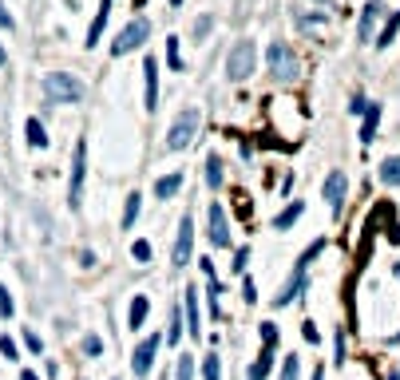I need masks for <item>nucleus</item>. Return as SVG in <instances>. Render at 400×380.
I'll return each instance as SVG.
<instances>
[{"mask_svg":"<svg viewBox=\"0 0 400 380\" xmlns=\"http://www.w3.org/2000/svg\"><path fill=\"white\" fill-rule=\"evenodd\" d=\"M108 13H111V0H103L99 4V13H96V20H91V32H87V48L96 44L99 36H103V24H108Z\"/></svg>","mask_w":400,"mask_h":380,"instance_id":"obj_18","label":"nucleus"},{"mask_svg":"<svg viewBox=\"0 0 400 380\" xmlns=\"http://www.w3.org/2000/svg\"><path fill=\"white\" fill-rule=\"evenodd\" d=\"M139 202H143V195H127V206H123V230H131L135 218H139Z\"/></svg>","mask_w":400,"mask_h":380,"instance_id":"obj_24","label":"nucleus"},{"mask_svg":"<svg viewBox=\"0 0 400 380\" xmlns=\"http://www.w3.org/2000/svg\"><path fill=\"white\" fill-rule=\"evenodd\" d=\"M202 377H207V380H222V360H218V356H207V365H202Z\"/></svg>","mask_w":400,"mask_h":380,"instance_id":"obj_27","label":"nucleus"},{"mask_svg":"<svg viewBox=\"0 0 400 380\" xmlns=\"http://www.w3.org/2000/svg\"><path fill=\"white\" fill-rule=\"evenodd\" d=\"M182 305H186V325H191V333L198 337V333H202V321H198V297H194V289H186V301H182Z\"/></svg>","mask_w":400,"mask_h":380,"instance_id":"obj_19","label":"nucleus"},{"mask_svg":"<svg viewBox=\"0 0 400 380\" xmlns=\"http://www.w3.org/2000/svg\"><path fill=\"white\" fill-rule=\"evenodd\" d=\"M4 63H8V52H4V44H0V68H4Z\"/></svg>","mask_w":400,"mask_h":380,"instance_id":"obj_42","label":"nucleus"},{"mask_svg":"<svg viewBox=\"0 0 400 380\" xmlns=\"http://www.w3.org/2000/svg\"><path fill=\"white\" fill-rule=\"evenodd\" d=\"M0 28H13V16H8V8H4V0H0Z\"/></svg>","mask_w":400,"mask_h":380,"instance_id":"obj_41","label":"nucleus"},{"mask_svg":"<svg viewBox=\"0 0 400 380\" xmlns=\"http://www.w3.org/2000/svg\"><path fill=\"white\" fill-rule=\"evenodd\" d=\"M266 63H269V75H274V79H281V84H293V79L302 75L297 52H293L290 44H281V40H274V44L266 48Z\"/></svg>","mask_w":400,"mask_h":380,"instance_id":"obj_1","label":"nucleus"},{"mask_svg":"<svg viewBox=\"0 0 400 380\" xmlns=\"http://www.w3.org/2000/svg\"><path fill=\"white\" fill-rule=\"evenodd\" d=\"M143 4H147V0H135V8H143Z\"/></svg>","mask_w":400,"mask_h":380,"instance_id":"obj_45","label":"nucleus"},{"mask_svg":"<svg viewBox=\"0 0 400 380\" xmlns=\"http://www.w3.org/2000/svg\"><path fill=\"white\" fill-rule=\"evenodd\" d=\"M269 365H274V344H266V349H262V356H258V360H254V368L246 372V380H266Z\"/></svg>","mask_w":400,"mask_h":380,"instance_id":"obj_15","label":"nucleus"},{"mask_svg":"<svg viewBox=\"0 0 400 380\" xmlns=\"http://www.w3.org/2000/svg\"><path fill=\"white\" fill-rule=\"evenodd\" d=\"M179 186H182V174H163V178L155 183V198H170Z\"/></svg>","mask_w":400,"mask_h":380,"instance_id":"obj_21","label":"nucleus"},{"mask_svg":"<svg viewBox=\"0 0 400 380\" xmlns=\"http://www.w3.org/2000/svg\"><path fill=\"white\" fill-rule=\"evenodd\" d=\"M246 261H250V250H246V245H242V250H238V254H234V270L242 273V270H246Z\"/></svg>","mask_w":400,"mask_h":380,"instance_id":"obj_33","label":"nucleus"},{"mask_svg":"<svg viewBox=\"0 0 400 380\" xmlns=\"http://www.w3.org/2000/svg\"><path fill=\"white\" fill-rule=\"evenodd\" d=\"M210 242L218 245V250H226V245L234 242V238H230V222H226V210H222L218 202L210 206Z\"/></svg>","mask_w":400,"mask_h":380,"instance_id":"obj_9","label":"nucleus"},{"mask_svg":"<svg viewBox=\"0 0 400 380\" xmlns=\"http://www.w3.org/2000/svg\"><path fill=\"white\" fill-rule=\"evenodd\" d=\"M297 218H302V202H293V206L281 210L278 218H274V230H290V226H293Z\"/></svg>","mask_w":400,"mask_h":380,"instance_id":"obj_23","label":"nucleus"},{"mask_svg":"<svg viewBox=\"0 0 400 380\" xmlns=\"http://www.w3.org/2000/svg\"><path fill=\"white\" fill-rule=\"evenodd\" d=\"M397 28H400V16H392V20L385 24V32H380V40H376V44H380V48H388V44H392V36H397Z\"/></svg>","mask_w":400,"mask_h":380,"instance_id":"obj_30","label":"nucleus"},{"mask_svg":"<svg viewBox=\"0 0 400 380\" xmlns=\"http://www.w3.org/2000/svg\"><path fill=\"white\" fill-rule=\"evenodd\" d=\"M313 380H325V372H321V368H313Z\"/></svg>","mask_w":400,"mask_h":380,"instance_id":"obj_44","label":"nucleus"},{"mask_svg":"<svg viewBox=\"0 0 400 380\" xmlns=\"http://www.w3.org/2000/svg\"><path fill=\"white\" fill-rule=\"evenodd\" d=\"M167 60H170V68H175V72H182V56H179V36H170V40H167Z\"/></svg>","mask_w":400,"mask_h":380,"instance_id":"obj_26","label":"nucleus"},{"mask_svg":"<svg viewBox=\"0 0 400 380\" xmlns=\"http://www.w3.org/2000/svg\"><path fill=\"white\" fill-rule=\"evenodd\" d=\"M191 250H194V222L182 218L179 222V238H175V266H179V270L191 261Z\"/></svg>","mask_w":400,"mask_h":380,"instance_id":"obj_8","label":"nucleus"},{"mask_svg":"<svg viewBox=\"0 0 400 380\" xmlns=\"http://www.w3.org/2000/svg\"><path fill=\"white\" fill-rule=\"evenodd\" d=\"M397 278H400V266H397Z\"/></svg>","mask_w":400,"mask_h":380,"instance_id":"obj_46","label":"nucleus"},{"mask_svg":"<svg viewBox=\"0 0 400 380\" xmlns=\"http://www.w3.org/2000/svg\"><path fill=\"white\" fill-rule=\"evenodd\" d=\"M0 317H13V297H8L4 285H0Z\"/></svg>","mask_w":400,"mask_h":380,"instance_id":"obj_32","label":"nucleus"},{"mask_svg":"<svg viewBox=\"0 0 400 380\" xmlns=\"http://www.w3.org/2000/svg\"><path fill=\"white\" fill-rule=\"evenodd\" d=\"M131 254H135V261H151V242H135Z\"/></svg>","mask_w":400,"mask_h":380,"instance_id":"obj_31","label":"nucleus"},{"mask_svg":"<svg viewBox=\"0 0 400 380\" xmlns=\"http://www.w3.org/2000/svg\"><path fill=\"white\" fill-rule=\"evenodd\" d=\"M179 333H182V325H179V313H175V321H170V333H167V341H179Z\"/></svg>","mask_w":400,"mask_h":380,"instance_id":"obj_40","label":"nucleus"},{"mask_svg":"<svg viewBox=\"0 0 400 380\" xmlns=\"http://www.w3.org/2000/svg\"><path fill=\"white\" fill-rule=\"evenodd\" d=\"M242 297H246V301H250V305H254V301H258V289H254V282H246V285H242Z\"/></svg>","mask_w":400,"mask_h":380,"instance_id":"obj_38","label":"nucleus"},{"mask_svg":"<svg viewBox=\"0 0 400 380\" xmlns=\"http://www.w3.org/2000/svg\"><path fill=\"white\" fill-rule=\"evenodd\" d=\"M143 72H147V103H143V107L155 111L158 107V63H155V56H147Z\"/></svg>","mask_w":400,"mask_h":380,"instance_id":"obj_12","label":"nucleus"},{"mask_svg":"<svg viewBox=\"0 0 400 380\" xmlns=\"http://www.w3.org/2000/svg\"><path fill=\"white\" fill-rule=\"evenodd\" d=\"M24 135H28V143H32V147H48V135H44V123H40V119H28L24 123Z\"/></svg>","mask_w":400,"mask_h":380,"instance_id":"obj_22","label":"nucleus"},{"mask_svg":"<svg viewBox=\"0 0 400 380\" xmlns=\"http://www.w3.org/2000/svg\"><path fill=\"white\" fill-rule=\"evenodd\" d=\"M321 4H325V0H321Z\"/></svg>","mask_w":400,"mask_h":380,"instance_id":"obj_47","label":"nucleus"},{"mask_svg":"<svg viewBox=\"0 0 400 380\" xmlns=\"http://www.w3.org/2000/svg\"><path fill=\"white\" fill-rule=\"evenodd\" d=\"M380 183L385 186H400V155H388L380 162Z\"/></svg>","mask_w":400,"mask_h":380,"instance_id":"obj_16","label":"nucleus"},{"mask_svg":"<svg viewBox=\"0 0 400 380\" xmlns=\"http://www.w3.org/2000/svg\"><path fill=\"white\" fill-rule=\"evenodd\" d=\"M297 372H302L297 356H286V360H281V380H297Z\"/></svg>","mask_w":400,"mask_h":380,"instance_id":"obj_28","label":"nucleus"},{"mask_svg":"<svg viewBox=\"0 0 400 380\" xmlns=\"http://www.w3.org/2000/svg\"><path fill=\"white\" fill-rule=\"evenodd\" d=\"M147 309H151V305H147V297H135V301H131V313H127V329H139V325H143V321H147Z\"/></svg>","mask_w":400,"mask_h":380,"instance_id":"obj_20","label":"nucleus"},{"mask_svg":"<svg viewBox=\"0 0 400 380\" xmlns=\"http://www.w3.org/2000/svg\"><path fill=\"white\" fill-rule=\"evenodd\" d=\"M364 107H369V99H364V96H357V99H353V103H349V111H353V115H361Z\"/></svg>","mask_w":400,"mask_h":380,"instance_id":"obj_37","label":"nucleus"},{"mask_svg":"<svg viewBox=\"0 0 400 380\" xmlns=\"http://www.w3.org/2000/svg\"><path fill=\"white\" fill-rule=\"evenodd\" d=\"M0 353L13 356V360H16V344H13V337H4V341H0Z\"/></svg>","mask_w":400,"mask_h":380,"instance_id":"obj_36","label":"nucleus"},{"mask_svg":"<svg viewBox=\"0 0 400 380\" xmlns=\"http://www.w3.org/2000/svg\"><path fill=\"white\" fill-rule=\"evenodd\" d=\"M84 349H87V353H91V356H96L99 349H103V341H99V337H87V341H84Z\"/></svg>","mask_w":400,"mask_h":380,"instance_id":"obj_39","label":"nucleus"},{"mask_svg":"<svg viewBox=\"0 0 400 380\" xmlns=\"http://www.w3.org/2000/svg\"><path fill=\"white\" fill-rule=\"evenodd\" d=\"M345 190H349L345 174H341V171H333V174L325 178V202H329V210H333V214H337V210H341V202H345Z\"/></svg>","mask_w":400,"mask_h":380,"instance_id":"obj_11","label":"nucleus"},{"mask_svg":"<svg viewBox=\"0 0 400 380\" xmlns=\"http://www.w3.org/2000/svg\"><path fill=\"white\" fill-rule=\"evenodd\" d=\"M297 28H302V32H309V36H321V40L329 36V20H325L321 13H313V16H309V13H297Z\"/></svg>","mask_w":400,"mask_h":380,"instance_id":"obj_14","label":"nucleus"},{"mask_svg":"<svg viewBox=\"0 0 400 380\" xmlns=\"http://www.w3.org/2000/svg\"><path fill=\"white\" fill-rule=\"evenodd\" d=\"M376 123H380V107H376V103H369V107H364V127H361V143H373V135H376Z\"/></svg>","mask_w":400,"mask_h":380,"instance_id":"obj_17","label":"nucleus"},{"mask_svg":"<svg viewBox=\"0 0 400 380\" xmlns=\"http://www.w3.org/2000/svg\"><path fill=\"white\" fill-rule=\"evenodd\" d=\"M44 96L52 103H80L84 99V84L72 72H48L44 75Z\"/></svg>","mask_w":400,"mask_h":380,"instance_id":"obj_2","label":"nucleus"},{"mask_svg":"<svg viewBox=\"0 0 400 380\" xmlns=\"http://www.w3.org/2000/svg\"><path fill=\"white\" fill-rule=\"evenodd\" d=\"M207 183L222 186V159H218V155H210V159H207Z\"/></svg>","mask_w":400,"mask_h":380,"instance_id":"obj_25","label":"nucleus"},{"mask_svg":"<svg viewBox=\"0 0 400 380\" xmlns=\"http://www.w3.org/2000/svg\"><path fill=\"white\" fill-rule=\"evenodd\" d=\"M84 167H87V143H75V162H72V190H68V206H80L84 198Z\"/></svg>","mask_w":400,"mask_h":380,"instance_id":"obj_7","label":"nucleus"},{"mask_svg":"<svg viewBox=\"0 0 400 380\" xmlns=\"http://www.w3.org/2000/svg\"><path fill=\"white\" fill-rule=\"evenodd\" d=\"M147 36H151V24H147L143 16H135L131 24H127V28L119 32V40L111 44V52H115V56H127V52L143 48V40H147Z\"/></svg>","mask_w":400,"mask_h":380,"instance_id":"obj_6","label":"nucleus"},{"mask_svg":"<svg viewBox=\"0 0 400 380\" xmlns=\"http://www.w3.org/2000/svg\"><path fill=\"white\" fill-rule=\"evenodd\" d=\"M207 32H210V16H202V20H198V24H194V36L202 40V36H207Z\"/></svg>","mask_w":400,"mask_h":380,"instance_id":"obj_35","label":"nucleus"},{"mask_svg":"<svg viewBox=\"0 0 400 380\" xmlns=\"http://www.w3.org/2000/svg\"><path fill=\"white\" fill-rule=\"evenodd\" d=\"M20 380H40L36 372H20Z\"/></svg>","mask_w":400,"mask_h":380,"instance_id":"obj_43","label":"nucleus"},{"mask_svg":"<svg viewBox=\"0 0 400 380\" xmlns=\"http://www.w3.org/2000/svg\"><path fill=\"white\" fill-rule=\"evenodd\" d=\"M155 353H158V337H147L139 349H135V360H131V372L135 377H147L151 365H155Z\"/></svg>","mask_w":400,"mask_h":380,"instance_id":"obj_10","label":"nucleus"},{"mask_svg":"<svg viewBox=\"0 0 400 380\" xmlns=\"http://www.w3.org/2000/svg\"><path fill=\"white\" fill-rule=\"evenodd\" d=\"M317 254H321V242H313V245H309V250H305V254H302V261H297V270H293V278H290V282H286V285H281V294H278V301H274V305H290V301H297V294H302V289H305V270H309V261H313L317 258Z\"/></svg>","mask_w":400,"mask_h":380,"instance_id":"obj_5","label":"nucleus"},{"mask_svg":"<svg viewBox=\"0 0 400 380\" xmlns=\"http://www.w3.org/2000/svg\"><path fill=\"white\" fill-rule=\"evenodd\" d=\"M198 123H202V115H198V107H186L179 115V119L170 123L167 131V147L170 151H186L194 143V135H198Z\"/></svg>","mask_w":400,"mask_h":380,"instance_id":"obj_3","label":"nucleus"},{"mask_svg":"<svg viewBox=\"0 0 400 380\" xmlns=\"http://www.w3.org/2000/svg\"><path fill=\"white\" fill-rule=\"evenodd\" d=\"M380 16H385V4L373 0V4L364 8V16H361V40H364V44H373V28L380 24Z\"/></svg>","mask_w":400,"mask_h":380,"instance_id":"obj_13","label":"nucleus"},{"mask_svg":"<svg viewBox=\"0 0 400 380\" xmlns=\"http://www.w3.org/2000/svg\"><path fill=\"white\" fill-rule=\"evenodd\" d=\"M262 337H266V344H278V329H274L269 321H266V325H262Z\"/></svg>","mask_w":400,"mask_h":380,"instance_id":"obj_34","label":"nucleus"},{"mask_svg":"<svg viewBox=\"0 0 400 380\" xmlns=\"http://www.w3.org/2000/svg\"><path fill=\"white\" fill-rule=\"evenodd\" d=\"M179 380H194V356L191 353L179 356Z\"/></svg>","mask_w":400,"mask_h":380,"instance_id":"obj_29","label":"nucleus"},{"mask_svg":"<svg viewBox=\"0 0 400 380\" xmlns=\"http://www.w3.org/2000/svg\"><path fill=\"white\" fill-rule=\"evenodd\" d=\"M254 63H258L254 40H238V44H234V52H230V60H226V75H230L234 84H242V79H250Z\"/></svg>","mask_w":400,"mask_h":380,"instance_id":"obj_4","label":"nucleus"}]
</instances>
